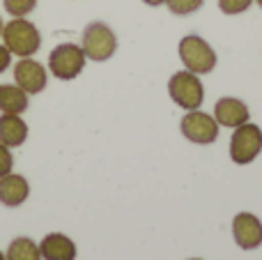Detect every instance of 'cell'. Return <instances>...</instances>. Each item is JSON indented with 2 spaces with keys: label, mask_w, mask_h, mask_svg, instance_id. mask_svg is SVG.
<instances>
[{
  "label": "cell",
  "mask_w": 262,
  "mask_h": 260,
  "mask_svg": "<svg viewBox=\"0 0 262 260\" xmlns=\"http://www.w3.org/2000/svg\"><path fill=\"white\" fill-rule=\"evenodd\" d=\"M3 44L7 46L12 55L32 58L41 46V35L35 23L28 21L26 16L12 18V21L5 23V28H3Z\"/></svg>",
  "instance_id": "1"
},
{
  "label": "cell",
  "mask_w": 262,
  "mask_h": 260,
  "mask_svg": "<svg viewBox=\"0 0 262 260\" xmlns=\"http://www.w3.org/2000/svg\"><path fill=\"white\" fill-rule=\"evenodd\" d=\"M81 49L88 60L92 62H106L115 55L118 51V37H115L113 28L104 21H92L83 30Z\"/></svg>",
  "instance_id": "2"
},
{
  "label": "cell",
  "mask_w": 262,
  "mask_h": 260,
  "mask_svg": "<svg viewBox=\"0 0 262 260\" xmlns=\"http://www.w3.org/2000/svg\"><path fill=\"white\" fill-rule=\"evenodd\" d=\"M180 60L184 69L193 74H209L216 67V51L212 49L209 41H205L200 35H186L180 39Z\"/></svg>",
  "instance_id": "3"
},
{
  "label": "cell",
  "mask_w": 262,
  "mask_h": 260,
  "mask_svg": "<svg viewBox=\"0 0 262 260\" xmlns=\"http://www.w3.org/2000/svg\"><path fill=\"white\" fill-rule=\"evenodd\" d=\"M168 95L175 101L180 109L184 111H195L203 106L205 99V88L203 81H200L198 74L189 72V69H182V72H175L168 81Z\"/></svg>",
  "instance_id": "4"
},
{
  "label": "cell",
  "mask_w": 262,
  "mask_h": 260,
  "mask_svg": "<svg viewBox=\"0 0 262 260\" xmlns=\"http://www.w3.org/2000/svg\"><path fill=\"white\" fill-rule=\"evenodd\" d=\"M85 53L78 44L64 41L58 44L49 55V72L60 81H74L85 69Z\"/></svg>",
  "instance_id": "5"
},
{
  "label": "cell",
  "mask_w": 262,
  "mask_h": 260,
  "mask_svg": "<svg viewBox=\"0 0 262 260\" xmlns=\"http://www.w3.org/2000/svg\"><path fill=\"white\" fill-rule=\"evenodd\" d=\"M262 152V129L253 122H244L235 127L230 138V159L237 166H246L258 159Z\"/></svg>",
  "instance_id": "6"
},
{
  "label": "cell",
  "mask_w": 262,
  "mask_h": 260,
  "mask_svg": "<svg viewBox=\"0 0 262 260\" xmlns=\"http://www.w3.org/2000/svg\"><path fill=\"white\" fill-rule=\"evenodd\" d=\"M180 129L186 141L195 143V145H212L219 138V129L221 127L214 120V115L195 109V111H186V115L180 122Z\"/></svg>",
  "instance_id": "7"
},
{
  "label": "cell",
  "mask_w": 262,
  "mask_h": 260,
  "mask_svg": "<svg viewBox=\"0 0 262 260\" xmlns=\"http://www.w3.org/2000/svg\"><path fill=\"white\" fill-rule=\"evenodd\" d=\"M14 81L21 90H26L28 95H39L44 92L46 83H49V72L41 62L32 58H21L14 64Z\"/></svg>",
  "instance_id": "8"
},
{
  "label": "cell",
  "mask_w": 262,
  "mask_h": 260,
  "mask_svg": "<svg viewBox=\"0 0 262 260\" xmlns=\"http://www.w3.org/2000/svg\"><path fill=\"white\" fill-rule=\"evenodd\" d=\"M232 237L237 247L244 251H253L262 247V221L251 212H239L232 219Z\"/></svg>",
  "instance_id": "9"
},
{
  "label": "cell",
  "mask_w": 262,
  "mask_h": 260,
  "mask_svg": "<svg viewBox=\"0 0 262 260\" xmlns=\"http://www.w3.org/2000/svg\"><path fill=\"white\" fill-rule=\"evenodd\" d=\"M251 111L237 97H221V99L214 104V120L219 122V127H239V124L249 122Z\"/></svg>",
  "instance_id": "10"
},
{
  "label": "cell",
  "mask_w": 262,
  "mask_h": 260,
  "mask_svg": "<svg viewBox=\"0 0 262 260\" xmlns=\"http://www.w3.org/2000/svg\"><path fill=\"white\" fill-rule=\"evenodd\" d=\"M30 196V184L23 175L7 173L0 178V203L5 207H18Z\"/></svg>",
  "instance_id": "11"
},
{
  "label": "cell",
  "mask_w": 262,
  "mask_h": 260,
  "mask_svg": "<svg viewBox=\"0 0 262 260\" xmlns=\"http://www.w3.org/2000/svg\"><path fill=\"white\" fill-rule=\"evenodd\" d=\"M41 260H76V244L62 233L44 235L39 242Z\"/></svg>",
  "instance_id": "12"
},
{
  "label": "cell",
  "mask_w": 262,
  "mask_h": 260,
  "mask_svg": "<svg viewBox=\"0 0 262 260\" xmlns=\"http://www.w3.org/2000/svg\"><path fill=\"white\" fill-rule=\"evenodd\" d=\"M28 138V124L21 115L16 113H3L0 115V143L7 147L23 145Z\"/></svg>",
  "instance_id": "13"
},
{
  "label": "cell",
  "mask_w": 262,
  "mask_h": 260,
  "mask_svg": "<svg viewBox=\"0 0 262 260\" xmlns=\"http://www.w3.org/2000/svg\"><path fill=\"white\" fill-rule=\"evenodd\" d=\"M0 111H3V113L21 115L23 111H28V92L21 90L16 83H5V85H0Z\"/></svg>",
  "instance_id": "14"
},
{
  "label": "cell",
  "mask_w": 262,
  "mask_h": 260,
  "mask_svg": "<svg viewBox=\"0 0 262 260\" xmlns=\"http://www.w3.org/2000/svg\"><path fill=\"white\" fill-rule=\"evenodd\" d=\"M5 260H41L39 244H35L30 237H16L12 240Z\"/></svg>",
  "instance_id": "15"
},
{
  "label": "cell",
  "mask_w": 262,
  "mask_h": 260,
  "mask_svg": "<svg viewBox=\"0 0 262 260\" xmlns=\"http://www.w3.org/2000/svg\"><path fill=\"white\" fill-rule=\"evenodd\" d=\"M203 3L205 0H166V7L175 16H189V14L198 12L203 7Z\"/></svg>",
  "instance_id": "16"
},
{
  "label": "cell",
  "mask_w": 262,
  "mask_h": 260,
  "mask_svg": "<svg viewBox=\"0 0 262 260\" xmlns=\"http://www.w3.org/2000/svg\"><path fill=\"white\" fill-rule=\"evenodd\" d=\"M3 7L14 18H23L37 7V0H3Z\"/></svg>",
  "instance_id": "17"
},
{
  "label": "cell",
  "mask_w": 262,
  "mask_h": 260,
  "mask_svg": "<svg viewBox=\"0 0 262 260\" xmlns=\"http://www.w3.org/2000/svg\"><path fill=\"white\" fill-rule=\"evenodd\" d=\"M253 3L255 0H219V9L228 16H237V14H244Z\"/></svg>",
  "instance_id": "18"
},
{
  "label": "cell",
  "mask_w": 262,
  "mask_h": 260,
  "mask_svg": "<svg viewBox=\"0 0 262 260\" xmlns=\"http://www.w3.org/2000/svg\"><path fill=\"white\" fill-rule=\"evenodd\" d=\"M12 166H14V157H12V150L7 145L0 143V178L7 173H12Z\"/></svg>",
  "instance_id": "19"
},
{
  "label": "cell",
  "mask_w": 262,
  "mask_h": 260,
  "mask_svg": "<svg viewBox=\"0 0 262 260\" xmlns=\"http://www.w3.org/2000/svg\"><path fill=\"white\" fill-rule=\"evenodd\" d=\"M9 64H12V53H9V49L5 44H0V74L5 69H9Z\"/></svg>",
  "instance_id": "20"
},
{
  "label": "cell",
  "mask_w": 262,
  "mask_h": 260,
  "mask_svg": "<svg viewBox=\"0 0 262 260\" xmlns=\"http://www.w3.org/2000/svg\"><path fill=\"white\" fill-rule=\"evenodd\" d=\"M143 3L149 7H159V5H166V0H143Z\"/></svg>",
  "instance_id": "21"
},
{
  "label": "cell",
  "mask_w": 262,
  "mask_h": 260,
  "mask_svg": "<svg viewBox=\"0 0 262 260\" xmlns=\"http://www.w3.org/2000/svg\"><path fill=\"white\" fill-rule=\"evenodd\" d=\"M3 28H5V23H3V16H0V37H3Z\"/></svg>",
  "instance_id": "22"
},
{
  "label": "cell",
  "mask_w": 262,
  "mask_h": 260,
  "mask_svg": "<svg viewBox=\"0 0 262 260\" xmlns=\"http://www.w3.org/2000/svg\"><path fill=\"white\" fill-rule=\"evenodd\" d=\"M0 260H5V253L3 251H0Z\"/></svg>",
  "instance_id": "23"
},
{
  "label": "cell",
  "mask_w": 262,
  "mask_h": 260,
  "mask_svg": "<svg viewBox=\"0 0 262 260\" xmlns=\"http://www.w3.org/2000/svg\"><path fill=\"white\" fill-rule=\"evenodd\" d=\"M255 3H258V5H260V7H262V0H255Z\"/></svg>",
  "instance_id": "24"
},
{
  "label": "cell",
  "mask_w": 262,
  "mask_h": 260,
  "mask_svg": "<svg viewBox=\"0 0 262 260\" xmlns=\"http://www.w3.org/2000/svg\"><path fill=\"white\" fill-rule=\"evenodd\" d=\"M189 260H203V258H189Z\"/></svg>",
  "instance_id": "25"
}]
</instances>
